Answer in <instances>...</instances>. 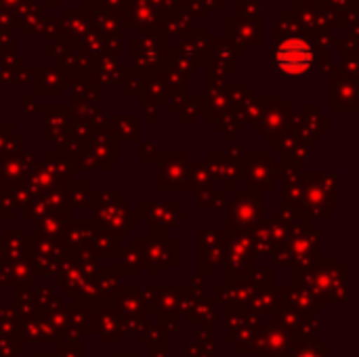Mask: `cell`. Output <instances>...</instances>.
Returning a JSON list of instances; mask_svg holds the SVG:
<instances>
[{
  "instance_id": "1",
  "label": "cell",
  "mask_w": 359,
  "mask_h": 357,
  "mask_svg": "<svg viewBox=\"0 0 359 357\" xmlns=\"http://www.w3.org/2000/svg\"><path fill=\"white\" fill-rule=\"evenodd\" d=\"M257 351L269 357H288L292 351V337L288 330L271 322L269 326H263V332L257 341Z\"/></svg>"
},
{
  "instance_id": "2",
  "label": "cell",
  "mask_w": 359,
  "mask_h": 357,
  "mask_svg": "<svg viewBox=\"0 0 359 357\" xmlns=\"http://www.w3.org/2000/svg\"><path fill=\"white\" fill-rule=\"evenodd\" d=\"M263 322L261 318H255L252 322H248L246 326L227 332L225 341L233 345L236 353H257V341L263 332Z\"/></svg>"
},
{
  "instance_id": "3",
  "label": "cell",
  "mask_w": 359,
  "mask_h": 357,
  "mask_svg": "<svg viewBox=\"0 0 359 357\" xmlns=\"http://www.w3.org/2000/svg\"><path fill=\"white\" fill-rule=\"evenodd\" d=\"M90 326H93V332L101 335V341L105 345H118L120 339H122V332H120V318L118 314H114L111 309H99V311H93V318H90Z\"/></svg>"
},
{
  "instance_id": "4",
  "label": "cell",
  "mask_w": 359,
  "mask_h": 357,
  "mask_svg": "<svg viewBox=\"0 0 359 357\" xmlns=\"http://www.w3.org/2000/svg\"><path fill=\"white\" fill-rule=\"evenodd\" d=\"M21 332L25 343H46V341H55V330L50 326V322L46 318H34L27 316L21 322Z\"/></svg>"
},
{
  "instance_id": "5",
  "label": "cell",
  "mask_w": 359,
  "mask_h": 357,
  "mask_svg": "<svg viewBox=\"0 0 359 357\" xmlns=\"http://www.w3.org/2000/svg\"><path fill=\"white\" fill-rule=\"evenodd\" d=\"M21 322H23V318L19 314H15L13 309H0V332H2V337L23 339Z\"/></svg>"
},
{
  "instance_id": "6",
  "label": "cell",
  "mask_w": 359,
  "mask_h": 357,
  "mask_svg": "<svg viewBox=\"0 0 359 357\" xmlns=\"http://www.w3.org/2000/svg\"><path fill=\"white\" fill-rule=\"evenodd\" d=\"M187 314V324L191 326H200V324H208V322H215V303L208 299V301H202V303H196Z\"/></svg>"
},
{
  "instance_id": "7",
  "label": "cell",
  "mask_w": 359,
  "mask_h": 357,
  "mask_svg": "<svg viewBox=\"0 0 359 357\" xmlns=\"http://www.w3.org/2000/svg\"><path fill=\"white\" fill-rule=\"evenodd\" d=\"M305 316H301L299 311L290 309V307H282V309H273V324L288 330V332H294L301 322H303Z\"/></svg>"
},
{
  "instance_id": "8",
  "label": "cell",
  "mask_w": 359,
  "mask_h": 357,
  "mask_svg": "<svg viewBox=\"0 0 359 357\" xmlns=\"http://www.w3.org/2000/svg\"><path fill=\"white\" fill-rule=\"evenodd\" d=\"M328 353H330V345L322 343V339H318L311 343L292 345L290 357H328Z\"/></svg>"
},
{
  "instance_id": "9",
  "label": "cell",
  "mask_w": 359,
  "mask_h": 357,
  "mask_svg": "<svg viewBox=\"0 0 359 357\" xmlns=\"http://www.w3.org/2000/svg\"><path fill=\"white\" fill-rule=\"evenodd\" d=\"M149 347V356L151 357H166L168 351V335L162 328H151L149 339L145 343Z\"/></svg>"
},
{
  "instance_id": "10",
  "label": "cell",
  "mask_w": 359,
  "mask_h": 357,
  "mask_svg": "<svg viewBox=\"0 0 359 357\" xmlns=\"http://www.w3.org/2000/svg\"><path fill=\"white\" fill-rule=\"evenodd\" d=\"M53 356L55 357H82L80 341L74 339H55L53 341Z\"/></svg>"
},
{
  "instance_id": "11",
  "label": "cell",
  "mask_w": 359,
  "mask_h": 357,
  "mask_svg": "<svg viewBox=\"0 0 359 357\" xmlns=\"http://www.w3.org/2000/svg\"><path fill=\"white\" fill-rule=\"evenodd\" d=\"M257 316H250L248 311H244L242 307H229V314H227V330H238L242 326H246L248 322H252Z\"/></svg>"
},
{
  "instance_id": "12",
  "label": "cell",
  "mask_w": 359,
  "mask_h": 357,
  "mask_svg": "<svg viewBox=\"0 0 359 357\" xmlns=\"http://www.w3.org/2000/svg\"><path fill=\"white\" fill-rule=\"evenodd\" d=\"M25 351V339L0 337V357H17Z\"/></svg>"
},
{
  "instance_id": "13",
  "label": "cell",
  "mask_w": 359,
  "mask_h": 357,
  "mask_svg": "<svg viewBox=\"0 0 359 357\" xmlns=\"http://www.w3.org/2000/svg\"><path fill=\"white\" fill-rule=\"evenodd\" d=\"M130 292H133V290H126L128 299H126V301H122V305H120V314H122V316H143V303H141V299L130 297Z\"/></svg>"
},
{
  "instance_id": "14",
  "label": "cell",
  "mask_w": 359,
  "mask_h": 357,
  "mask_svg": "<svg viewBox=\"0 0 359 357\" xmlns=\"http://www.w3.org/2000/svg\"><path fill=\"white\" fill-rule=\"evenodd\" d=\"M158 328H162L166 335H177L179 332V320L177 314H162L158 320Z\"/></svg>"
},
{
  "instance_id": "15",
  "label": "cell",
  "mask_w": 359,
  "mask_h": 357,
  "mask_svg": "<svg viewBox=\"0 0 359 357\" xmlns=\"http://www.w3.org/2000/svg\"><path fill=\"white\" fill-rule=\"evenodd\" d=\"M111 357H139V353H128V356H122V353H114Z\"/></svg>"
},
{
  "instance_id": "16",
  "label": "cell",
  "mask_w": 359,
  "mask_h": 357,
  "mask_svg": "<svg viewBox=\"0 0 359 357\" xmlns=\"http://www.w3.org/2000/svg\"><path fill=\"white\" fill-rule=\"evenodd\" d=\"M36 357H55L53 353H36Z\"/></svg>"
},
{
  "instance_id": "17",
  "label": "cell",
  "mask_w": 359,
  "mask_h": 357,
  "mask_svg": "<svg viewBox=\"0 0 359 357\" xmlns=\"http://www.w3.org/2000/svg\"><path fill=\"white\" fill-rule=\"evenodd\" d=\"M0 337H2V332H0Z\"/></svg>"
},
{
  "instance_id": "18",
  "label": "cell",
  "mask_w": 359,
  "mask_h": 357,
  "mask_svg": "<svg viewBox=\"0 0 359 357\" xmlns=\"http://www.w3.org/2000/svg\"><path fill=\"white\" fill-rule=\"evenodd\" d=\"M288 357H290V356H288Z\"/></svg>"
}]
</instances>
